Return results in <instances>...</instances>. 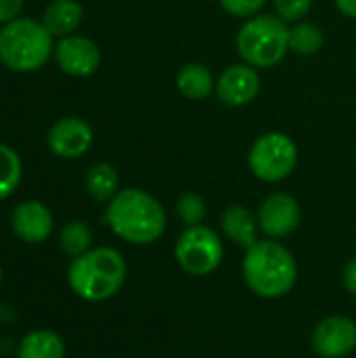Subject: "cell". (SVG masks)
Segmentation results:
<instances>
[{"instance_id": "cb8c5ba5", "label": "cell", "mask_w": 356, "mask_h": 358, "mask_svg": "<svg viewBox=\"0 0 356 358\" xmlns=\"http://www.w3.org/2000/svg\"><path fill=\"white\" fill-rule=\"evenodd\" d=\"M266 0H220V6L227 15L237 19H250L260 13Z\"/></svg>"}, {"instance_id": "83f0119b", "label": "cell", "mask_w": 356, "mask_h": 358, "mask_svg": "<svg viewBox=\"0 0 356 358\" xmlns=\"http://www.w3.org/2000/svg\"><path fill=\"white\" fill-rule=\"evenodd\" d=\"M0 283H2V268H0Z\"/></svg>"}, {"instance_id": "d4e9b609", "label": "cell", "mask_w": 356, "mask_h": 358, "mask_svg": "<svg viewBox=\"0 0 356 358\" xmlns=\"http://www.w3.org/2000/svg\"><path fill=\"white\" fill-rule=\"evenodd\" d=\"M23 8V0H0V23H8L17 19Z\"/></svg>"}, {"instance_id": "9a60e30c", "label": "cell", "mask_w": 356, "mask_h": 358, "mask_svg": "<svg viewBox=\"0 0 356 358\" xmlns=\"http://www.w3.org/2000/svg\"><path fill=\"white\" fill-rule=\"evenodd\" d=\"M82 6L78 4V0H52L46 8H44V17L42 23L46 25V29L52 36L65 38L71 36L80 23H82Z\"/></svg>"}, {"instance_id": "484cf974", "label": "cell", "mask_w": 356, "mask_h": 358, "mask_svg": "<svg viewBox=\"0 0 356 358\" xmlns=\"http://www.w3.org/2000/svg\"><path fill=\"white\" fill-rule=\"evenodd\" d=\"M344 285L356 298V258H353L344 268Z\"/></svg>"}, {"instance_id": "277c9868", "label": "cell", "mask_w": 356, "mask_h": 358, "mask_svg": "<svg viewBox=\"0 0 356 358\" xmlns=\"http://www.w3.org/2000/svg\"><path fill=\"white\" fill-rule=\"evenodd\" d=\"M52 52V34L42 21L13 19L0 29V61L13 71H36Z\"/></svg>"}, {"instance_id": "e0dca14e", "label": "cell", "mask_w": 356, "mask_h": 358, "mask_svg": "<svg viewBox=\"0 0 356 358\" xmlns=\"http://www.w3.org/2000/svg\"><path fill=\"white\" fill-rule=\"evenodd\" d=\"M88 195L99 203H109L120 193V176L115 168L107 162L94 164L84 178Z\"/></svg>"}, {"instance_id": "3957f363", "label": "cell", "mask_w": 356, "mask_h": 358, "mask_svg": "<svg viewBox=\"0 0 356 358\" xmlns=\"http://www.w3.org/2000/svg\"><path fill=\"white\" fill-rule=\"evenodd\" d=\"M73 294L88 302H103L115 296L126 281V260L118 250L94 248L73 258L67 271Z\"/></svg>"}, {"instance_id": "603a6c76", "label": "cell", "mask_w": 356, "mask_h": 358, "mask_svg": "<svg viewBox=\"0 0 356 358\" xmlns=\"http://www.w3.org/2000/svg\"><path fill=\"white\" fill-rule=\"evenodd\" d=\"M273 4L277 17L283 19L285 23L302 21L313 8V0H273Z\"/></svg>"}, {"instance_id": "52a82bcc", "label": "cell", "mask_w": 356, "mask_h": 358, "mask_svg": "<svg viewBox=\"0 0 356 358\" xmlns=\"http://www.w3.org/2000/svg\"><path fill=\"white\" fill-rule=\"evenodd\" d=\"M174 256L185 273L193 277H206L220 266L225 248L216 231L204 224H195L183 231V235L176 241Z\"/></svg>"}, {"instance_id": "7c38bea8", "label": "cell", "mask_w": 356, "mask_h": 358, "mask_svg": "<svg viewBox=\"0 0 356 358\" xmlns=\"http://www.w3.org/2000/svg\"><path fill=\"white\" fill-rule=\"evenodd\" d=\"M48 149L65 159L84 155L92 145V128L80 117H61L46 134Z\"/></svg>"}, {"instance_id": "8fae6325", "label": "cell", "mask_w": 356, "mask_h": 358, "mask_svg": "<svg viewBox=\"0 0 356 358\" xmlns=\"http://www.w3.org/2000/svg\"><path fill=\"white\" fill-rule=\"evenodd\" d=\"M55 59L59 67L76 78L92 76L101 65L99 46L84 36H65L55 46Z\"/></svg>"}, {"instance_id": "ac0fdd59", "label": "cell", "mask_w": 356, "mask_h": 358, "mask_svg": "<svg viewBox=\"0 0 356 358\" xmlns=\"http://www.w3.org/2000/svg\"><path fill=\"white\" fill-rule=\"evenodd\" d=\"M65 344L59 334L50 329H36L19 344V358H63Z\"/></svg>"}, {"instance_id": "ffe728a7", "label": "cell", "mask_w": 356, "mask_h": 358, "mask_svg": "<svg viewBox=\"0 0 356 358\" xmlns=\"http://www.w3.org/2000/svg\"><path fill=\"white\" fill-rule=\"evenodd\" d=\"M90 243H92V231H90V227L86 222L71 220L61 229L59 245H61L63 254H67L71 258H78V256H82V254H86L90 250Z\"/></svg>"}, {"instance_id": "5b68a950", "label": "cell", "mask_w": 356, "mask_h": 358, "mask_svg": "<svg viewBox=\"0 0 356 358\" xmlns=\"http://www.w3.org/2000/svg\"><path fill=\"white\" fill-rule=\"evenodd\" d=\"M235 42L248 65L271 69L279 65L290 50V29L277 15H256L245 19Z\"/></svg>"}, {"instance_id": "ba28073f", "label": "cell", "mask_w": 356, "mask_h": 358, "mask_svg": "<svg viewBox=\"0 0 356 358\" xmlns=\"http://www.w3.org/2000/svg\"><path fill=\"white\" fill-rule=\"evenodd\" d=\"M302 220V208L290 193H271L258 208V227L271 239L292 235Z\"/></svg>"}, {"instance_id": "d6986e66", "label": "cell", "mask_w": 356, "mask_h": 358, "mask_svg": "<svg viewBox=\"0 0 356 358\" xmlns=\"http://www.w3.org/2000/svg\"><path fill=\"white\" fill-rule=\"evenodd\" d=\"M323 44H325V36H323V29L317 23L298 21L290 29V50L296 52V55L313 57L323 48Z\"/></svg>"}, {"instance_id": "44dd1931", "label": "cell", "mask_w": 356, "mask_h": 358, "mask_svg": "<svg viewBox=\"0 0 356 358\" xmlns=\"http://www.w3.org/2000/svg\"><path fill=\"white\" fill-rule=\"evenodd\" d=\"M21 180V159L19 155L6 147L0 145V201L6 199Z\"/></svg>"}, {"instance_id": "7402d4cb", "label": "cell", "mask_w": 356, "mask_h": 358, "mask_svg": "<svg viewBox=\"0 0 356 358\" xmlns=\"http://www.w3.org/2000/svg\"><path fill=\"white\" fill-rule=\"evenodd\" d=\"M176 214H178V218L187 227L201 224V220L206 216V201H204V197L197 195V193H185V195H180L178 201H176Z\"/></svg>"}, {"instance_id": "6da1fadb", "label": "cell", "mask_w": 356, "mask_h": 358, "mask_svg": "<svg viewBox=\"0 0 356 358\" xmlns=\"http://www.w3.org/2000/svg\"><path fill=\"white\" fill-rule=\"evenodd\" d=\"M105 220L120 239L136 245L153 243L166 231L164 206L143 189H122L107 203Z\"/></svg>"}, {"instance_id": "30bf717a", "label": "cell", "mask_w": 356, "mask_h": 358, "mask_svg": "<svg viewBox=\"0 0 356 358\" xmlns=\"http://www.w3.org/2000/svg\"><path fill=\"white\" fill-rule=\"evenodd\" d=\"M260 92L258 69L248 63L229 65L216 80V94L227 107H245Z\"/></svg>"}, {"instance_id": "4316f807", "label": "cell", "mask_w": 356, "mask_h": 358, "mask_svg": "<svg viewBox=\"0 0 356 358\" xmlns=\"http://www.w3.org/2000/svg\"><path fill=\"white\" fill-rule=\"evenodd\" d=\"M336 6L340 8L342 15L356 19V0H336Z\"/></svg>"}, {"instance_id": "9c48e42d", "label": "cell", "mask_w": 356, "mask_h": 358, "mask_svg": "<svg viewBox=\"0 0 356 358\" xmlns=\"http://www.w3.org/2000/svg\"><path fill=\"white\" fill-rule=\"evenodd\" d=\"M313 348L323 358H346L356 348V323L348 317H329L313 331Z\"/></svg>"}, {"instance_id": "5bb4252c", "label": "cell", "mask_w": 356, "mask_h": 358, "mask_svg": "<svg viewBox=\"0 0 356 358\" xmlns=\"http://www.w3.org/2000/svg\"><path fill=\"white\" fill-rule=\"evenodd\" d=\"M220 229L222 233L241 248H252L256 243V231H258V216L252 214L250 208L233 203L229 206L220 216Z\"/></svg>"}, {"instance_id": "4fadbf2b", "label": "cell", "mask_w": 356, "mask_h": 358, "mask_svg": "<svg viewBox=\"0 0 356 358\" xmlns=\"http://www.w3.org/2000/svg\"><path fill=\"white\" fill-rule=\"evenodd\" d=\"M10 227L15 235L25 243H40L52 231V216L48 208L36 199L21 201L10 216Z\"/></svg>"}, {"instance_id": "8992f818", "label": "cell", "mask_w": 356, "mask_h": 358, "mask_svg": "<svg viewBox=\"0 0 356 358\" xmlns=\"http://www.w3.org/2000/svg\"><path fill=\"white\" fill-rule=\"evenodd\" d=\"M298 164V147L283 132H264L254 141L248 153L252 174L264 182L285 180Z\"/></svg>"}, {"instance_id": "7a4b0ae2", "label": "cell", "mask_w": 356, "mask_h": 358, "mask_svg": "<svg viewBox=\"0 0 356 358\" xmlns=\"http://www.w3.org/2000/svg\"><path fill=\"white\" fill-rule=\"evenodd\" d=\"M243 277L248 287L266 300L287 296L298 279V264L287 248L266 239L248 248L243 258Z\"/></svg>"}, {"instance_id": "2e32d148", "label": "cell", "mask_w": 356, "mask_h": 358, "mask_svg": "<svg viewBox=\"0 0 356 358\" xmlns=\"http://www.w3.org/2000/svg\"><path fill=\"white\" fill-rule=\"evenodd\" d=\"M176 88L189 101H204L216 90L212 71L201 63H187L176 73Z\"/></svg>"}]
</instances>
